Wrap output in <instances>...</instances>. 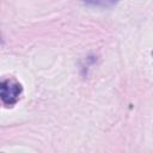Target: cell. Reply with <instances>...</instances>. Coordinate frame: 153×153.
<instances>
[{
  "label": "cell",
  "mask_w": 153,
  "mask_h": 153,
  "mask_svg": "<svg viewBox=\"0 0 153 153\" xmlns=\"http://www.w3.org/2000/svg\"><path fill=\"white\" fill-rule=\"evenodd\" d=\"M23 92L22 85L12 79H4L0 84V97L1 102L6 106H13Z\"/></svg>",
  "instance_id": "cell-1"
},
{
  "label": "cell",
  "mask_w": 153,
  "mask_h": 153,
  "mask_svg": "<svg viewBox=\"0 0 153 153\" xmlns=\"http://www.w3.org/2000/svg\"><path fill=\"white\" fill-rule=\"evenodd\" d=\"M81 1L86 5L96 6V7H103V8L114 7L118 2V0H81Z\"/></svg>",
  "instance_id": "cell-2"
},
{
  "label": "cell",
  "mask_w": 153,
  "mask_h": 153,
  "mask_svg": "<svg viewBox=\"0 0 153 153\" xmlns=\"http://www.w3.org/2000/svg\"><path fill=\"white\" fill-rule=\"evenodd\" d=\"M152 56H153V51H152Z\"/></svg>",
  "instance_id": "cell-3"
}]
</instances>
